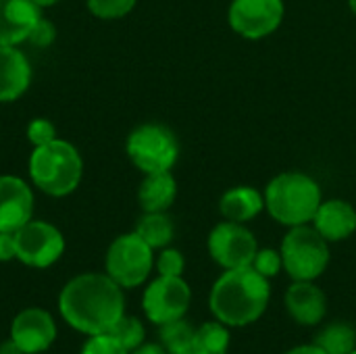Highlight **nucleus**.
Returning a JSON list of instances; mask_svg holds the SVG:
<instances>
[{"instance_id":"nucleus-31","label":"nucleus","mask_w":356,"mask_h":354,"mask_svg":"<svg viewBox=\"0 0 356 354\" xmlns=\"http://www.w3.org/2000/svg\"><path fill=\"white\" fill-rule=\"evenodd\" d=\"M17 259L15 232H0V263H8Z\"/></svg>"},{"instance_id":"nucleus-13","label":"nucleus","mask_w":356,"mask_h":354,"mask_svg":"<svg viewBox=\"0 0 356 354\" xmlns=\"http://www.w3.org/2000/svg\"><path fill=\"white\" fill-rule=\"evenodd\" d=\"M35 196L17 175H0V232H17L33 219Z\"/></svg>"},{"instance_id":"nucleus-29","label":"nucleus","mask_w":356,"mask_h":354,"mask_svg":"<svg viewBox=\"0 0 356 354\" xmlns=\"http://www.w3.org/2000/svg\"><path fill=\"white\" fill-rule=\"evenodd\" d=\"M27 140L33 148L38 146H44L52 140H56V127L50 119H44V117H35L27 123Z\"/></svg>"},{"instance_id":"nucleus-32","label":"nucleus","mask_w":356,"mask_h":354,"mask_svg":"<svg viewBox=\"0 0 356 354\" xmlns=\"http://www.w3.org/2000/svg\"><path fill=\"white\" fill-rule=\"evenodd\" d=\"M129 354H169L167 351H165V346L159 342H144V344H140L136 351H131Z\"/></svg>"},{"instance_id":"nucleus-7","label":"nucleus","mask_w":356,"mask_h":354,"mask_svg":"<svg viewBox=\"0 0 356 354\" xmlns=\"http://www.w3.org/2000/svg\"><path fill=\"white\" fill-rule=\"evenodd\" d=\"M154 267V250L136 234L115 238L104 257V273L123 290L142 286Z\"/></svg>"},{"instance_id":"nucleus-10","label":"nucleus","mask_w":356,"mask_h":354,"mask_svg":"<svg viewBox=\"0 0 356 354\" xmlns=\"http://www.w3.org/2000/svg\"><path fill=\"white\" fill-rule=\"evenodd\" d=\"M259 244L254 234L244 227V223L223 221L215 225L209 236V252L213 261L223 269L250 267L257 257Z\"/></svg>"},{"instance_id":"nucleus-23","label":"nucleus","mask_w":356,"mask_h":354,"mask_svg":"<svg viewBox=\"0 0 356 354\" xmlns=\"http://www.w3.org/2000/svg\"><path fill=\"white\" fill-rule=\"evenodd\" d=\"M159 338L161 344L165 346V351L169 354H192L194 348V336L196 330L192 328V323H188L184 317L169 321L165 325H159Z\"/></svg>"},{"instance_id":"nucleus-27","label":"nucleus","mask_w":356,"mask_h":354,"mask_svg":"<svg viewBox=\"0 0 356 354\" xmlns=\"http://www.w3.org/2000/svg\"><path fill=\"white\" fill-rule=\"evenodd\" d=\"M254 271H259L263 277L271 280L275 277L282 269H284V261H282V252L273 250V248H261L257 250V257L250 265Z\"/></svg>"},{"instance_id":"nucleus-5","label":"nucleus","mask_w":356,"mask_h":354,"mask_svg":"<svg viewBox=\"0 0 356 354\" xmlns=\"http://www.w3.org/2000/svg\"><path fill=\"white\" fill-rule=\"evenodd\" d=\"M280 252L284 269L296 282H315L330 265L327 240L309 223L290 227Z\"/></svg>"},{"instance_id":"nucleus-3","label":"nucleus","mask_w":356,"mask_h":354,"mask_svg":"<svg viewBox=\"0 0 356 354\" xmlns=\"http://www.w3.org/2000/svg\"><path fill=\"white\" fill-rule=\"evenodd\" d=\"M27 173L40 192L52 198H65L81 184L83 159L71 142L56 138L31 150Z\"/></svg>"},{"instance_id":"nucleus-33","label":"nucleus","mask_w":356,"mask_h":354,"mask_svg":"<svg viewBox=\"0 0 356 354\" xmlns=\"http://www.w3.org/2000/svg\"><path fill=\"white\" fill-rule=\"evenodd\" d=\"M286 354H327L321 346L317 344H300V346H294L290 348Z\"/></svg>"},{"instance_id":"nucleus-12","label":"nucleus","mask_w":356,"mask_h":354,"mask_svg":"<svg viewBox=\"0 0 356 354\" xmlns=\"http://www.w3.org/2000/svg\"><path fill=\"white\" fill-rule=\"evenodd\" d=\"M10 340L25 354L44 353L56 340V323L52 315L40 307L23 309L10 323Z\"/></svg>"},{"instance_id":"nucleus-16","label":"nucleus","mask_w":356,"mask_h":354,"mask_svg":"<svg viewBox=\"0 0 356 354\" xmlns=\"http://www.w3.org/2000/svg\"><path fill=\"white\" fill-rule=\"evenodd\" d=\"M284 305L288 315L300 325H319L327 311V298L315 282H296L286 290Z\"/></svg>"},{"instance_id":"nucleus-14","label":"nucleus","mask_w":356,"mask_h":354,"mask_svg":"<svg viewBox=\"0 0 356 354\" xmlns=\"http://www.w3.org/2000/svg\"><path fill=\"white\" fill-rule=\"evenodd\" d=\"M42 19V8L31 0H0V46H21Z\"/></svg>"},{"instance_id":"nucleus-20","label":"nucleus","mask_w":356,"mask_h":354,"mask_svg":"<svg viewBox=\"0 0 356 354\" xmlns=\"http://www.w3.org/2000/svg\"><path fill=\"white\" fill-rule=\"evenodd\" d=\"M136 234L152 248L161 250L173 242L175 227L167 213H144L136 225Z\"/></svg>"},{"instance_id":"nucleus-22","label":"nucleus","mask_w":356,"mask_h":354,"mask_svg":"<svg viewBox=\"0 0 356 354\" xmlns=\"http://www.w3.org/2000/svg\"><path fill=\"white\" fill-rule=\"evenodd\" d=\"M315 344L327 354H350L356 348V330L346 321L330 323L317 334Z\"/></svg>"},{"instance_id":"nucleus-4","label":"nucleus","mask_w":356,"mask_h":354,"mask_svg":"<svg viewBox=\"0 0 356 354\" xmlns=\"http://www.w3.org/2000/svg\"><path fill=\"white\" fill-rule=\"evenodd\" d=\"M265 209L282 225L296 227L313 221L321 198L319 184L300 171L280 173L267 184L265 190Z\"/></svg>"},{"instance_id":"nucleus-17","label":"nucleus","mask_w":356,"mask_h":354,"mask_svg":"<svg viewBox=\"0 0 356 354\" xmlns=\"http://www.w3.org/2000/svg\"><path fill=\"white\" fill-rule=\"evenodd\" d=\"M311 223L327 242H340L356 232V209L346 200H325L319 204Z\"/></svg>"},{"instance_id":"nucleus-9","label":"nucleus","mask_w":356,"mask_h":354,"mask_svg":"<svg viewBox=\"0 0 356 354\" xmlns=\"http://www.w3.org/2000/svg\"><path fill=\"white\" fill-rule=\"evenodd\" d=\"M192 303V290L184 277L159 275L148 284L142 296V309L150 323L165 325L181 319Z\"/></svg>"},{"instance_id":"nucleus-26","label":"nucleus","mask_w":356,"mask_h":354,"mask_svg":"<svg viewBox=\"0 0 356 354\" xmlns=\"http://www.w3.org/2000/svg\"><path fill=\"white\" fill-rule=\"evenodd\" d=\"M156 271L159 275H167V277H181L184 269H186V261L184 255L175 248H161L159 257L154 259Z\"/></svg>"},{"instance_id":"nucleus-21","label":"nucleus","mask_w":356,"mask_h":354,"mask_svg":"<svg viewBox=\"0 0 356 354\" xmlns=\"http://www.w3.org/2000/svg\"><path fill=\"white\" fill-rule=\"evenodd\" d=\"M229 330L221 321H207L196 330L192 354H227L229 351Z\"/></svg>"},{"instance_id":"nucleus-6","label":"nucleus","mask_w":356,"mask_h":354,"mask_svg":"<svg viewBox=\"0 0 356 354\" xmlns=\"http://www.w3.org/2000/svg\"><path fill=\"white\" fill-rule=\"evenodd\" d=\"M125 152L144 175L171 171L179 156V142L169 127L161 123H144L127 136Z\"/></svg>"},{"instance_id":"nucleus-15","label":"nucleus","mask_w":356,"mask_h":354,"mask_svg":"<svg viewBox=\"0 0 356 354\" xmlns=\"http://www.w3.org/2000/svg\"><path fill=\"white\" fill-rule=\"evenodd\" d=\"M33 71L19 46H0V102L19 100L31 86Z\"/></svg>"},{"instance_id":"nucleus-35","label":"nucleus","mask_w":356,"mask_h":354,"mask_svg":"<svg viewBox=\"0 0 356 354\" xmlns=\"http://www.w3.org/2000/svg\"><path fill=\"white\" fill-rule=\"evenodd\" d=\"M31 2H35V4H38L42 10H44V8H50V6H54V4H56V2H60V0H31Z\"/></svg>"},{"instance_id":"nucleus-18","label":"nucleus","mask_w":356,"mask_h":354,"mask_svg":"<svg viewBox=\"0 0 356 354\" xmlns=\"http://www.w3.org/2000/svg\"><path fill=\"white\" fill-rule=\"evenodd\" d=\"M177 198V182L171 171L146 173L140 190L138 202L144 213H167Z\"/></svg>"},{"instance_id":"nucleus-2","label":"nucleus","mask_w":356,"mask_h":354,"mask_svg":"<svg viewBox=\"0 0 356 354\" xmlns=\"http://www.w3.org/2000/svg\"><path fill=\"white\" fill-rule=\"evenodd\" d=\"M271 286L252 267L225 269L213 284L209 307L217 321L227 328H244L263 317L269 307Z\"/></svg>"},{"instance_id":"nucleus-24","label":"nucleus","mask_w":356,"mask_h":354,"mask_svg":"<svg viewBox=\"0 0 356 354\" xmlns=\"http://www.w3.org/2000/svg\"><path fill=\"white\" fill-rule=\"evenodd\" d=\"M111 336H115L129 353L136 351L140 344H144L146 340V330H144V323L138 319V317H127L123 315L115 325L113 330L108 332Z\"/></svg>"},{"instance_id":"nucleus-36","label":"nucleus","mask_w":356,"mask_h":354,"mask_svg":"<svg viewBox=\"0 0 356 354\" xmlns=\"http://www.w3.org/2000/svg\"><path fill=\"white\" fill-rule=\"evenodd\" d=\"M348 6H350V10L356 15V0H348Z\"/></svg>"},{"instance_id":"nucleus-25","label":"nucleus","mask_w":356,"mask_h":354,"mask_svg":"<svg viewBox=\"0 0 356 354\" xmlns=\"http://www.w3.org/2000/svg\"><path fill=\"white\" fill-rule=\"evenodd\" d=\"M88 10L102 21H115V19H123L125 15H129L138 0H86Z\"/></svg>"},{"instance_id":"nucleus-30","label":"nucleus","mask_w":356,"mask_h":354,"mask_svg":"<svg viewBox=\"0 0 356 354\" xmlns=\"http://www.w3.org/2000/svg\"><path fill=\"white\" fill-rule=\"evenodd\" d=\"M54 40H56V27H54V23L42 17V19L35 23V27L31 29V33H29V38H27V44H31V46H35V48H46V46H50Z\"/></svg>"},{"instance_id":"nucleus-37","label":"nucleus","mask_w":356,"mask_h":354,"mask_svg":"<svg viewBox=\"0 0 356 354\" xmlns=\"http://www.w3.org/2000/svg\"><path fill=\"white\" fill-rule=\"evenodd\" d=\"M350 354H356V348H355V351H353V353H350Z\"/></svg>"},{"instance_id":"nucleus-8","label":"nucleus","mask_w":356,"mask_h":354,"mask_svg":"<svg viewBox=\"0 0 356 354\" xmlns=\"http://www.w3.org/2000/svg\"><path fill=\"white\" fill-rule=\"evenodd\" d=\"M17 261L31 269L52 267L65 252V236L48 221L31 219L15 232Z\"/></svg>"},{"instance_id":"nucleus-1","label":"nucleus","mask_w":356,"mask_h":354,"mask_svg":"<svg viewBox=\"0 0 356 354\" xmlns=\"http://www.w3.org/2000/svg\"><path fill=\"white\" fill-rule=\"evenodd\" d=\"M60 317L79 334H108L125 315L123 288L106 273H81L65 284L58 294Z\"/></svg>"},{"instance_id":"nucleus-19","label":"nucleus","mask_w":356,"mask_h":354,"mask_svg":"<svg viewBox=\"0 0 356 354\" xmlns=\"http://www.w3.org/2000/svg\"><path fill=\"white\" fill-rule=\"evenodd\" d=\"M265 209V196L250 186H236L219 200V211L227 221L248 223Z\"/></svg>"},{"instance_id":"nucleus-11","label":"nucleus","mask_w":356,"mask_h":354,"mask_svg":"<svg viewBox=\"0 0 356 354\" xmlns=\"http://www.w3.org/2000/svg\"><path fill=\"white\" fill-rule=\"evenodd\" d=\"M284 13V0H232L227 19L238 35L263 40L282 25Z\"/></svg>"},{"instance_id":"nucleus-28","label":"nucleus","mask_w":356,"mask_h":354,"mask_svg":"<svg viewBox=\"0 0 356 354\" xmlns=\"http://www.w3.org/2000/svg\"><path fill=\"white\" fill-rule=\"evenodd\" d=\"M79 354H129V351L111 334L88 336V342L81 346Z\"/></svg>"},{"instance_id":"nucleus-34","label":"nucleus","mask_w":356,"mask_h":354,"mask_svg":"<svg viewBox=\"0 0 356 354\" xmlns=\"http://www.w3.org/2000/svg\"><path fill=\"white\" fill-rule=\"evenodd\" d=\"M0 354H25L10 338L8 340H4L2 344H0Z\"/></svg>"}]
</instances>
